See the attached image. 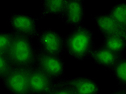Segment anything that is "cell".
Returning <instances> with one entry per match:
<instances>
[{
    "instance_id": "9c48e42d",
    "label": "cell",
    "mask_w": 126,
    "mask_h": 94,
    "mask_svg": "<svg viewBox=\"0 0 126 94\" xmlns=\"http://www.w3.org/2000/svg\"><path fill=\"white\" fill-rule=\"evenodd\" d=\"M92 19L104 36L116 35L126 38V27L119 25L107 12L93 15Z\"/></svg>"
},
{
    "instance_id": "7a4b0ae2",
    "label": "cell",
    "mask_w": 126,
    "mask_h": 94,
    "mask_svg": "<svg viewBox=\"0 0 126 94\" xmlns=\"http://www.w3.org/2000/svg\"><path fill=\"white\" fill-rule=\"evenodd\" d=\"M36 47L32 39L12 33V40L7 52L13 67L29 68L35 65Z\"/></svg>"
},
{
    "instance_id": "8992f818",
    "label": "cell",
    "mask_w": 126,
    "mask_h": 94,
    "mask_svg": "<svg viewBox=\"0 0 126 94\" xmlns=\"http://www.w3.org/2000/svg\"><path fill=\"white\" fill-rule=\"evenodd\" d=\"M1 81L10 94H30L28 68L12 67Z\"/></svg>"
},
{
    "instance_id": "d6986e66",
    "label": "cell",
    "mask_w": 126,
    "mask_h": 94,
    "mask_svg": "<svg viewBox=\"0 0 126 94\" xmlns=\"http://www.w3.org/2000/svg\"><path fill=\"white\" fill-rule=\"evenodd\" d=\"M108 94H126V89H120V88H118L117 89L113 90L112 92H111Z\"/></svg>"
},
{
    "instance_id": "8fae6325",
    "label": "cell",
    "mask_w": 126,
    "mask_h": 94,
    "mask_svg": "<svg viewBox=\"0 0 126 94\" xmlns=\"http://www.w3.org/2000/svg\"><path fill=\"white\" fill-rule=\"evenodd\" d=\"M119 55L111 52L101 45L95 46L91 52L90 57L95 64L104 69L110 70L120 58Z\"/></svg>"
},
{
    "instance_id": "4fadbf2b",
    "label": "cell",
    "mask_w": 126,
    "mask_h": 94,
    "mask_svg": "<svg viewBox=\"0 0 126 94\" xmlns=\"http://www.w3.org/2000/svg\"><path fill=\"white\" fill-rule=\"evenodd\" d=\"M66 0H44L41 2V10L39 19H44L47 15H60L64 9Z\"/></svg>"
},
{
    "instance_id": "5bb4252c",
    "label": "cell",
    "mask_w": 126,
    "mask_h": 94,
    "mask_svg": "<svg viewBox=\"0 0 126 94\" xmlns=\"http://www.w3.org/2000/svg\"><path fill=\"white\" fill-rule=\"evenodd\" d=\"M120 89H126V56H120L118 60L110 69Z\"/></svg>"
},
{
    "instance_id": "6da1fadb",
    "label": "cell",
    "mask_w": 126,
    "mask_h": 94,
    "mask_svg": "<svg viewBox=\"0 0 126 94\" xmlns=\"http://www.w3.org/2000/svg\"><path fill=\"white\" fill-rule=\"evenodd\" d=\"M64 44L65 52L78 60L89 58L95 47L93 31L84 25L73 27L64 37Z\"/></svg>"
},
{
    "instance_id": "9a60e30c",
    "label": "cell",
    "mask_w": 126,
    "mask_h": 94,
    "mask_svg": "<svg viewBox=\"0 0 126 94\" xmlns=\"http://www.w3.org/2000/svg\"><path fill=\"white\" fill-rule=\"evenodd\" d=\"M117 24L126 27V3L124 1L117 2L107 12Z\"/></svg>"
},
{
    "instance_id": "7c38bea8",
    "label": "cell",
    "mask_w": 126,
    "mask_h": 94,
    "mask_svg": "<svg viewBox=\"0 0 126 94\" xmlns=\"http://www.w3.org/2000/svg\"><path fill=\"white\" fill-rule=\"evenodd\" d=\"M101 46L107 48L116 55H125L126 52V38L121 36H104Z\"/></svg>"
},
{
    "instance_id": "e0dca14e",
    "label": "cell",
    "mask_w": 126,
    "mask_h": 94,
    "mask_svg": "<svg viewBox=\"0 0 126 94\" xmlns=\"http://www.w3.org/2000/svg\"><path fill=\"white\" fill-rule=\"evenodd\" d=\"M12 40V33L0 31V53L7 54Z\"/></svg>"
},
{
    "instance_id": "5b68a950",
    "label": "cell",
    "mask_w": 126,
    "mask_h": 94,
    "mask_svg": "<svg viewBox=\"0 0 126 94\" xmlns=\"http://www.w3.org/2000/svg\"><path fill=\"white\" fill-rule=\"evenodd\" d=\"M40 50L51 55L62 56L65 53L64 36L53 28H45L36 36Z\"/></svg>"
},
{
    "instance_id": "52a82bcc",
    "label": "cell",
    "mask_w": 126,
    "mask_h": 94,
    "mask_svg": "<svg viewBox=\"0 0 126 94\" xmlns=\"http://www.w3.org/2000/svg\"><path fill=\"white\" fill-rule=\"evenodd\" d=\"M28 77L30 94H48L55 82L36 65L28 68Z\"/></svg>"
},
{
    "instance_id": "ac0fdd59",
    "label": "cell",
    "mask_w": 126,
    "mask_h": 94,
    "mask_svg": "<svg viewBox=\"0 0 126 94\" xmlns=\"http://www.w3.org/2000/svg\"><path fill=\"white\" fill-rule=\"evenodd\" d=\"M12 64L7 54L0 53V80H2L12 68Z\"/></svg>"
},
{
    "instance_id": "30bf717a",
    "label": "cell",
    "mask_w": 126,
    "mask_h": 94,
    "mask_svg": "<svg viewBox=\"0 0 126 94\" xmlns=\"http://www.w3.org/2000/svg\"><path fill=\"white\" fill-rule=\"evenodd\" d=\"M74 94H100L101 88L95 80L87 76H74L66 79Z\"/></svg>"
},
{
    "instance_id": "277c9868",
    "label": "cell",
    "mask_w": 126,
    "mask_h": 94,
    "mask_svg": "<svg viewBox=\"0 0 126 94\" xmlns=\"http://www.w3.org/2000/svg\"><path fill=\"white\" fill-rule=\"evenodd\" d=\"M35 65L53 81L64 78L65 66L62 56L45 53L36 47Z\"/></svg>"
},
{
    "instance_id": "ba28073f",
    "label": "cell",
    "mask_w": 126,
    "mask_h": 94,
    "mask_svg": "<svg viewBox=\"0 0 126 94\" xmlns=\"http://www.w3.org/2000/svg\"><path fill=\"white\" fill-rule=\"evenodd\" d=\"M86 15V7L83 0H66L59 18L71 27L82 25Z\"/></svg>"
},
{
    "instance_id": "3957f363",
    "label": "cell",
    "mask_w": 126,
    "mask_h": 94,
    "mask_svg": "<svg viewBox=\"0 0 126 94\" xmlns=\"http://www.w3.org/2000/svg\"><path fill=\"white\" fill-rule=\"evenodd\" d=\"M11 33L22 35L32 40L39 33L38 19L31 14L17 12L11 14L8 18Z\"/></svg>"
},
{
    "instance_id": "2e32d148",
    "label": "cell",
    "mask_w": 126,
    "mask_h": 94,
    "mask_svg": "<svg viewBox=\"0 0 126 94\" xmlns=\"http://www.w3.org/2000/svg\"><path fill=\"white\" fill-rule=\"evenodd\" d=\"M48 94H74L69 86L66 79H62L54 82L53 89Z\"/></svg>"
}]
</instances>
